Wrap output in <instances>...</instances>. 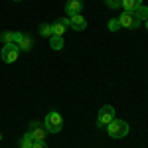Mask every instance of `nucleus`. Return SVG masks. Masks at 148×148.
Here are the masks:
<instances>
[{
    "label": "nucleus",
    "mask_w": 148,
    "mask_h": 148,
    "mask_svg": "<svg viewBox=\"0 0 148 148\" xmlns=\"http://www.w3.org/2000/svg\"><path fill=\"white\" fill-rule=\"evenodd\" d=\"M105 128H107V132H109L111 138H125L128 134V130H130L128 125H126L125 121H121V119H113Z\"/></svg>",
    "instance_id": "1"
},
{
    "label": "nucleus",
    "mask_w": 148,
    "mask_h": 148,
    "mask_svg": "<svg viewBox=\"0 0 148 148\" xmlns=\"http://www.w3.org/2000/svg\"><path fill=\"white\" fill-rule=\"evenodd\" d=\"M44 126H46L47 132H53V134H57V132L63 128V119H61V114L57 113V111H49V113L46 114Z\"/></svg>",
    "instance_id": "2"
},
{
    "label": "nucleus",
    "mask_w": 148,
    "mask_h": 148,
    "mask_svg": "<svg viewBox=\"0 0 148 148\" xmlns=\"http://www.w3.org/2000/svg\"><path fill=\"white\" fill-rule=\"evenodd\" d=\"M30 134H32V138H34V142H46V126H44V123H40V121H32L30 123V130H28Z\"/></svg>",
    "instance_id": "3"
},
{
    "label": "nucleus",
    "mask_w": 148,
    "mask_h": 148,
    "mask_svg": "<svg viewBox=\"0 0 148 148\" xmlns=\"http://www.w3.org/2000/svg\"><path fill=\"white\" fill-rule=\"evenodd\" d=\"M119 22H121V28H126V30H136L140 26V20L136 18L134 12H123L119 16Z\"/></svg>",
    "instance_id": "4"
},
{
    "label": "nucleus",
    "mask_w": 148,
    "mask_h": 148,
    "mask_svg": "<svg viewBox=\"0 0 148 148\" xmlns=\"http://www.w3.org/2000/svg\"><path fill=\"white\" fill-rule=\"evenodd\" d=\"M18 56H20V47L16 44H4V47H2V59L6 63H14L18 59Z\"/></svg>",
    "instance_id": "5"
},
{
    "label": "nucleus",
    "mask_w": 148,
    "mask_h": 148,
    "mask_svg": "<svg viewBox=\"0 0 148 148\" xmlns=\"http://www.w3.org/2000/svg\"><path fill=\"white\" fill-rule=\"evenodd\" d=\"M114 119V107L111 105H105L101 107V111H99V116H97V125L99 126H107L111 121Z\"/></svg>",
    "instance_id": "6"
},
{
    "label": "nucleus",
    "mask_w": 148,
    "mask_h": 148,
    "mask_svg": "<svg viewBox=\"0 0 148 148\" xmlns=\"http://www.w3.org/2000/svg\"><path fill=\"white\" fill-rule=\"evenodd\" d=\"M81 10H83V0H67V4H65V14H67L69 18L75 16V14H81Z\"/></svg>",
    "instance_id": "7"
},
{
    "label": "nucleus",
    "mask_w": 148,
    "mask_h": 148,
    "mask_svg": "<svg viewBox=\"0 0 148 148\" xmlns=\"http://www.w3.org/2000/svg\"><path fill=\"white\" fill-rule=\"evenodd\" d=\"M69 26H71L73 30H77V32H83V30L87 28V20H85V16L75 14V16H71V18H69Z\"/></svg>",
    "instance_id": "8"
},
{
    "label": "nucleus",
    "mask_w": 148,
    "mask_h": 148,
    "mask_svg": "<svg viewBox=\"0 0 148 148\" xmlns=\"http://www.w3.org/2000/svg\"><path fill=\"white\" fill-rule=\"evenodd\" d=\"M51 28H53V36H63L69 28V18H59L56 24H51Z\"/></svg>",
    "instance_id": "9"
},
{
    "label": "nucleus",
    "mask_w": 148,
    "mask_h": 148,
    "mask_svg": "<svg viewBox=\"0 0 148 148\" xmlns=\"http://www.w3.org/2000/svg\"><path fill=\"white\" fill-rule=\"evenodd\" d=\"M142 4V0H121V8H125V12H134Z\"/></svg>",
    "instance_id": "10"
},
{
    "label": "nucleus",
    "mask_w": 148,
    "mask_h": 148,
    "mask_svg": "<svg viewBox=\"0 0 148 148\" xmlns=\"http://www.w3.org/2000/svg\"><path fill=\"white\" fill-rule=\"evenodd\" d=\"M16 46L20 47V51H30V49H32V46H34V42H32V38H30V36L24 34V36H22V40H20Z\"/></svg>",
    "instance_id": "11"
},
{
    "label": "nucleus",
    "mask_w": 148,
    "mask_h": 148,
    "mask_svg": "<svg viewBox=\"0 0 148 148\" xmlns=\"http://www.w3.org/2000/svg\"><path fill=\"white\" fill-rule=\"evenodd\" d=\"M134 14H136V18L140 20V22H146V20H148V6L140 4L136 10H134Z\"/></svg>",
    "instance_id": "12"
},
{
    "label": "nucleus",
    "mask_w": 148,
    "mask_h": 148,
    "mask_svg": "<svg viewBox=\"0 0 148 148\" xmlns=\"http://www.w3.org/2000/svg\"><path fill=\"white\" fill-rule=\"evenodd\" d=\"M38 32H40V36H44V38H51L53 36V28H51V24H40Z\"/></svg>",
    "instance_id": "13"
},
{
    "label": "nucleus",
    "mask_w": 148,
    "mask_h": 148,
    "mask_svg": "<svg viewBox=\"0 0 148 148\" xmlns=\"http://www.w3.org/2000/svg\"><path fill=\"white\" fill-rule=\"evenodd\" d=\"M49 46H51V49H61L63 47V36H51L49 38Z\"/></svg>",
    "instance_id": "14"
},
{
    "label": "nucleus",
    "mask_w": 148,
    "mask_h": 148,
    "mask_svg": "<svg viewBox=\"0 0 148 148\" xmlns=\"http://www.w3.org/2000/svg\"><path fill=\"white\" fill-rule=\"evenodd\" d=\"M20 148H32L34 146V138H32V134L30 132H26L22 138H20V144H18Z\"/></svg>",
    "instance_id": "15"
},
{
    "label": "nucleus",
    "mask_w": 148,
    "mask_h": 148,
    "mask_svg": "<svg viewBox=\"0 0 148 148\" xmlns=\"http://www.w3.org/2000/svg\"><path fill=\"white\" fill-rule=\"evenodd\" d=\"M0 40H2V44H14V32H2Z\"/></svg>",
    "instance_id": "16"
},
{
    "label": "nucleus",
    "mask_w": 148,
    "mask_h": 148,
    "mask_svg": "<svg viewBox=\"0 0 148 148\" xmlns=\"http://www.w3.org/2000/svg\"><path fill=\"white\" fill-rule=\"evenodd\" d=\"M107 26H109L111 32H119V30H121V22H119V18H111Z\"/></svg>",
    "instance_id": "17"
},
{
    "label": "nucleus",
    "mask_w": 148,
    "mask_h": 148,
    "mask_svg": "<svg viewBox=\"0 0 148 148\" xmlns=\"http://www.w3.org/2000/svg\"><path fill=\"white\" fill-rule=\"evenodd\" d=\"M105 4L109 8H113V10H119L121 8V0H105Z\"/></svg>",
    "instance_id": "18"
},
{
    "label": "nucleus",
    "mask_w": 148,
    "mask_h": 148,
    "mask_svg": "<svg viewBox=\"0 0 148 148\" xmlns=\"http://www.w3.org/2000/svg\"><path fill=\"white\" fill-rule=\"evenodd\" d=\"M32 148H47V144L46 142H34V146Z\"/></svg>",
    "instance_id": "19"
},
{
    "label": "nucleus",
    "mask_w": 148,
    "mask_h": 148,
    "mask_svg": "<svg viewBox=\"0 0 148 148\" xmlns=\"http://www.w3.org/2000/svg\"><path fill=\"white\" fill-rule=\"evenodd\" d=\"M144 24H146V32H148V20H146V22H144Z\"/></svg>",
    "instance_id": "20"
},
{
    "label": "nucleus",
    "mask_w": 148,
    "mask_h": 148,
    "mask_svg": "<svg viewBox=\"0 0 148 148\" xmlns=\"http://www.w3.org/2000/svg\"><path fill=\"white\" fill-rule=\"evenodd\" d=\"M14 2H20V0H14Z\"/></svg>",
    "instance_id": "21"
}]
</instances>
